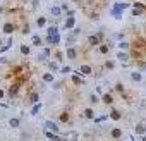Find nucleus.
Segmentation results:
<instances>
[{
  "label": "nucleus",
  "instance_id": "f257e3e1",
  "mask_svg": "<svg viewBox=\"0 0 146 141\" xmlns=\"http://www.w3.org/2000/svg\"><path fill=\"white\" fill-rule=\"evenodd\" d=\"M131 79H132L134 83H141V79H143V76H141L139 72H132V74H131Z\"/></svg>",
  "mask_w": 146,
  "mask_h": 141
},
{
  "label": "nucleus",
  "instance_id": "f03ea898",
  "mask_svg": "<svg viewBox=\"0 0 146 141\" xmlns=\"http://www.w3.org/2000/svg\"><path fill=\"white\" fill-rule=\"evenodd\" d=\"M67 57H69V59H72V60H74V59L77 57V52L74 50V48H71V46H69V48H67Z\"/></svg>",
  "mask_w": 146,
  "mask_h": 141
},
{
  "label": "nucleus",
  "instance_id": "7ed1b4c3",
  "mask_svg": "<svg viewBox=\"0 0 146 141\" xmlns=\"http://www.w3.org/2000/svg\"><path fill=\"white\" fill-rule=\"evenodd\" d=\"M117 59H119V60H124V62H127V59H129V55H127L125 52H122V50H120V52L117 53Z\"/></svg>",
  "mask_w": 146,
  "mask_h": 141
},
{
  "label": "nucleus",
  "instance_id": "20e7f679",
  "mask_svg": "<svg viewBox=\"0 0 146 141\" xmlns=\"http://www.w3.org/2000/svg\"><path fill=\"white\" fill-rule=\"evenodd\" d=\"M74 24H76V21H74V17H69L67 21H65V29H71L74 26Z\"/></svg>",
  "mask_w": 146,
  "mask_h": 141
},
{
  "label": "nucleus",
  "instance_id": "39448f33",
  "mask_svg": "<svg viewBox=\"0 0 146 141\" xmlns=\"http://www.w3.org/2000/svg\"><path fill=\"white\" fill-rule=\"evenodd\" d=\"M74 43H76V38H74V36H69V38L65 40V45H67V48H69V46H72Z\"/></svg>",
  "mask_w": 146,
  "mask_h": 141
},
{
  "label": "nucleus",
  "instance_id": "423d86ee",
  "mask_svg": "<svg viewBox=\"0 0 146 141\" xmlns=\"http://www.w3.org/2000/svg\"><path fill=\"white\" fill-rule=\"evenodd\" d=\"M98 40H100V36H90V43L91 45H98V43H100Z\"/></svg>",
  "mask_w": 146,
  "mask_h": 141
},
{
  "label": "nucleus",
  "instance_id": "0eeeda50",
  "mask_svg": "<svg viewBox=\"0 0 146 141\" xmlns=\"http://www.w3.org/2000/svg\"><path fill=\"white\" fill-rule=\"evenodd\" d=\"M4 31H5V33H12V31H14V26H12V24H9V23H7L5 26H4Z\"/></svg>",
  "mask_w": 146,
  "mask_h": 141
},
{
  "label": "nucleus",
  "instance_id": "6e6552de",
  "mask_svg": "<svg viewBox=\"0 0 146 141\" xmlns=\"http://www.w3.org/2000/svg\"><path fill=\"white\" fill-rule=\"evenodd\" d=\"M119 48H120V50H127V48H129V43H127V41H120V43H119Z\"/></svg>",
  "mask_w": 146,
  "mask_h": 141
},
{
  "label": "nucleus",
  "instance_id": "1a4fd4ad",
  "mask_svg": "<svg viewBox=\"0 0 146 141\" xmlns=\"http://www.w3.org/2000/svg\"><path fill=\"white\" fill-rule=\"evenodd\" d=\"M52 14H53L55 17H59L60 16V7H52Z\"/></svg>",
  "mask_w": 146,
  "mask_h": 141
},
{
  "label": "nucleus",
  "instance_id": "9d476101",
  "mask_svg": "<svg viewBox=\"0 0 146 141\" xmlns=\"http://www.w3.org/2000/svg\"><path fill=\"white\" fill-rule=\"evenodd\" d=\"M112 136H113V138H120V136H122V131H120V129H113L112 131Z\"/></svg>",
  "mask_w": 146,
  "mask_h": 141
},
{
  "label": "nucleus",
  "instance_id": "9b49d317",
  "mask_svg": "<svg viewBox=\"0 0 146 141\" xmlns=\"http://www.w3.org/2000/svg\"><path fill=\"white\" fill-rule=\"evenodd\" d=\"M9 124H11L12 127H17V126H19V119H11V120H9Z\"/></svg>",
  "mask_w": 146,
  "mask_h": 141
},
{
  "label": "nucleus",
  "instance_id": "f8f14e48",
  "mask_svg": "<svg viewBox=\"0 0 146 141\" xmlns=\"http://www.w3.org/2000/svg\"><path fill=\"white\" fill-rule=\"evenodd\" d=\"M144 129H146V127H144V126H143V124L136 126V133H139V134H141V133H144Z\"/></svg>",
  "mask_w": 146,
  "mask_h": 141
},
{
  "label": "nucleus",
  "instance_id": "ddd939ff",
  "mask_svg": "<svg viewBox=\"0 0 146 141\" xmlns=\"http://www.w3.org/2000/svg\"><path fill=\"white\" fill-rule=\"evenodd\" d=\"M48 67H50L52 71H53V72H55V71H59V65H57L55 62H50V64H48Z\"/></svg>",
  "mask_w": 146,
  "mask_h": 141
},
{
  "label": "nucleus",
  "instance_id": "4468645a",
  "mask_svg": "<svg viewBox=\"0 0 146 141\" xmlns=\"http://www.w3.org/2000/svg\"><path fill=\"white\" fill-rule=\"evenodd\" d=\"M29 138H31V134H29V133H23V134H21V138H19V139H26V141H28L29 139Z\"/></svg>",
  "mask_w": 146,
  "mask_h": 141
},
{
  "label": "nucleus",
  "instance_id": "2eb2a0df",
  "mask_svg": "<svg viewBox=\"0 0 146 141\" xmlns=\"http://www.w3.org/2000/svg\"><path fill=\"white\" fill-rule=\"evenodd\" d=\"M21 52H23L24 55H28V53H29V46H26V45H23V46H21Z\"/></svg>",
  "mask_w": 146,
  "mask_h": 141
},
{
  "label": "nucleus",
  "instance_id": "dca6fc26",
  "mask_svg": "<svg viewBox=\"0 0 146 141\" xmlns=\"http://www.w3.org/2000/svg\"><path fill=\"white\" fill-rule=\"evenodd\" d=\"M81 71H83L84 74H90V72H91V67H88V65H83V67H81Z\"/></svg>",
  "mask_w": 146,
  "mask_h": 141
},
{
  "label": "nucleus",
  "instance_id": "f3484780",
  "mask_svg": "<svg viewBox=\"0 0 146 141\" xmlns=\"http://www.w3.org/2000/svg\"><path fill=\"white\" fill-rule=\"evenodd\" d=\"M84 115H86V117H93V110H91V108H86V112H84Z\"/></svg>",
  "mask_w": 146,
  "mask_h": 141
},
{
  "label": "nucleus",
  "instance_id": "a211bd4d",
  "mask_svg": "<svg viewBox=\"0 0 146 141\" xmlns=\"http://www.w3.org/2000/svg\"><path fill=\"white\" fill-rule=\"evenodd\" d=\"M43 79H45V81H53V74H45Z\"/></svg>",
  "mask_w": 146,
  "mask_h": 141
},
{
  "label": "nucleus",
  "instance_id": "6ab92c4d",
  "mask_svg": "<svg viewBox=\"0 0 146 141\" xmlns=\"http://www.w3.org/2000/svg\"><path fill=\"white\" fill-rule=\"evenodd\" d=\"M46 124H48V127H50V129H53V131H55V133L59 131V127H57V126L53 124V122H46Z\"/></svg>",
  "mask_w": 146,
  "mask_h": 141
},
{
  "label": "nucleus",
  "instance_id": "aec40b11",
  "mask_svg": "<svg viewBox=\"0 0 146 141\" xmlns=\"http://www.w3.org/2000/svg\"><path fill=\"white\" fill-rule=\"evenodd\" d=\"M40 43H41V40L38 36H33V45H40Z\"/></svg>",
  "mask_w": 146,
  "mask_h": 141
},
{
  "label": "nucleus",
  "instance_id": "412c9836",
  "mask_svg": "<svg viewBox=\"0 0 146 141\" xmlns=\"http://www.w3.org/2000/svg\"><path fill=\"white\" fill-rule=\"evenodd\" d=\"M38 110H41V105H34V108L31 110V114H38Z\"/></svg>",
  "mask_w": 146,
  "mask_h": 141
},
{
  "label": "nucleus",
  "instance_id": "4be33fe9",
  "mask_svg": "<svg viewBox=\"0 0 146 141\" xmlns=\"http://www.w3.org/2000/svg\"><path fill=\"white\" fill-rule=\"evenodd\" d=\"M103 102H105V103H110V102H112V96L105 95V98H103Z\"/></svg>",
  "mask_w": 146,
  "mask_h": 141
},
{
  "label": "nucleus",
  "instance_id": "5701e85b",
  "mask_svg": "<svg viewBox=\"0 0 146 141\" xmlns=\"http://www.w3.org/2000/svg\"><path fill=\"white\" fill-rule=\"evenodd\" d=\"M45 24V17H40L38 19V26H43Z\"/></svg>",
  "mask_w": 146,
  "mask_h": 141
},
{
  "label": "nucleus",
  "instance_id": "b1692460",
  "mask_svg": "<svg viewBox=\"0 0 146 141\" xmlns=\"http://www.w3.org/2000/svg\"><path fill=\"white\" fill-rule=\"evenodd\" d=\"M100 52H101V53H107V52H108V46H105V45H103V46L100 48Z\"/></svg>",
  "mask_w": 146,
  "mask_h": 141
},
{
  "label": "nucleus",
  "instance_id": "393cba45",
  "mask_svg": "<svg viewBox=\"0 0 146 141\" xmlns=\"http://www.w3.org/2000/svg\"><path fill=\"white\" fill-rule=\"evenodd\" d=\"M119 117H120V114L119 112H112V119H119Z\"/></svg>",
  "mask_w": 146,
  "mask_h": 141
},
{
  "label": "nucleus",
  "instance_id": "a878e982",
  "mask_svg": "<svg viewBox=\"0 0 146 141\" xmlns=\"http://www.w3.org/2000/svg\"><path fill=\"white\" fill-rule=\"evenodd\" d=\"M16 91H17V86H14V88H11V96H12V95H16Z\"/></svg>",
  "mask_w": 146,
  "mask_h": 141
},
{
  "label": "nucleus",
  "instance_id": "bb28decb",
  "mask_svg": "<svg viewBox=\"0 0 146 141\" xmlns=\"http://www.w3.org/2000/svg\"><path fill=\"white\" fill-rule=\"evenodd\" d=\"M72 79H74V83H76V84H79V83H81V79H79V78H77V76H74V78H72Z\"/></svg>",
  "mask_w": 146,
  "mask_h": 141
},
{
  "label": "nucleus",
  "instance_id": "cd10ccee",
  "mask_svg": "<svg viewBox=\"0 0 146 141\" xmlns=\"http://www.w3.org/2000/svg\"><path fill=\"white\" fill-rule=\"evenodd\" d=\"M45 59H46V55H40V57H38V60H40V62H43Z\"/></svg>",
  "mask_w": 146,
  "mask_h": 141
},
{
  "label": "nucleus",
  "instance_id": "c85d7f7f",
  "mask_svg": "<svg viewBox=\"0 0 146 141\" xmlns=\"http://www.w3.org/2000/svg\"><path fill=\"white\" fill-rule=\"evenodd\" d=\"M0 64H7V59H5V57H2V59H0Z\"/></svg>",
  "mask_w": 146,
  "mask_h": 141
},
{
  "label": "nucleus",
  "instance_id": "c756f323",
  "mask_svg": "<svg viewBox=\"0 0 146 141\" xmlns=\"http://www.w3.org/2000/svg\"><path fill=\"white\" fill-rule=\"evenodd\" d=\"M2 96H4V91H2V90H0V98H2Z\"/></svg>",
  "mask_w": 146,
  "mask_h": 141
},
{
  "label": "nucleus",
  "instance_id": "7c9ffc66",
  "mask_svg": "<svg viewBox=\"0 0 146 141\" xmlns=\"http://www.w3.org/2000/svg\"><path fill=\"white\" fill-rule=\"evenodd\" d=\"M143 141H146V136H143Z\"/></svg>",
  "mask_w": 146,
  "mask_h": 141
},
{
  "label": "nucleus",
  "instance_id": "2f4dec72",
  "mask_svg": "<svg viewBox=\"0 0 146 141\" xmlns=\"http://www.w3.org/2000/svg\"><path fill=\"white\" fill-rule=\"evenodd\" d=\"M0 43H2V40H0Z\"/></svg>",
  "mask_w": 146,
  "mask_h": 141
}]
</instances>
